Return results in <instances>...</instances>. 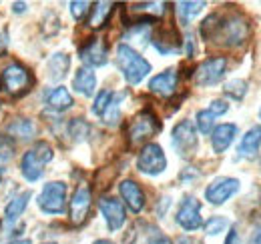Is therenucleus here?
<instances>
[{
  "label": "nucleus",
  "instance_id": "f257e3e1",
  "mask_svg": "<svg viewBox=\"0 0 261 244\" xmlns=\"http://www.w3.org/2000/svg\"><path fill=\"white\" fill-rule=\"evenodd\" d=\"M199 32H201L203 40H207V42H215L219 46L235 48V46H241L247 40L249 22L239 12L225 14V16L219 14V12H213L201 22Z\"/></svg>",
  "mask_w": 261,
  "mask_h": 244
},
{
  "label": "nucleus",
  "instance_id": "f03ea898",
  "mask_svg": "<svg viewBox=\"0 0 261 244\" xmlns=\"http://www.w3.org/2000/svg\"><path fill=\"white\" fill-rule=\"evenodd\" d=\"M117 66L123 72L125 80L133 86L143 82V78L151 72V62L143 58L130 44H119L117 46Z\"/></svg>",
  "mask_w": 261,
  "mask_h": 244
},
{
  "label": "nucleus",
  "instance_id": "7ed1b4c3",
  "mask_svg": "<svg viewBox=\"0 0 261 244\" xmlns=\"http://www.w3.org/2000/svg\"><path fill=\"white\" fill-rule=\"evenodd\" d=\"M33 72L27 66H22L20 62H12L0 72V90L10 98H18V96L27 94L33 88Z\"/></svg>",
  "mask_w": 261,
  "mask_h": 244
},
{
  "label": "nucleus",
  "instance_id": "20e7f679",
  "mask_svg": "<svg viewBox=\"0 0 261 244\" xmlns=\"http://www.w3.org/2000/svg\"><path fill=\"white\" fill-rule=\"evenodd\" d=\"M171 142L175 152L179 154L181 158H191L197 152V130L191 120H181L179 124H175L173 132H171Z\"/></svg>",
  "mask_w": 261,
  "mask_h": 244
},
{
  "label": "nucleus",
  "instance_id": "39448f33",
  "mask_svg": "<svg viewBox=\"0 0 261 244\" xmlns=\"http://www.w3.org/2000/svg\"><path fill=\"white\" fill-rule=\"evenodd\" d=\"M159 130H161L159 118H157L149 108H145V110H141V112L130 120L127 132H129L130 144H141V142L149 140L151 136H155Z\"/></svg>",
  "mask_w": 261,
  "mask_h": 244
},
{
  "label": "nucleus",
  "instance_id": "423d86ee",
  "mask_svg": "<svg viewBox=\"0 0 261 244\" xmlns=\"http://www.w3.org/2000/svg\"><path fill=\"white\" fill-rule=\"evenodd\" d=\"M36 204L44 214H63L66 210V184L61 180L44 184Z\"/></svg>",
  "mask_w": 261,
  "mask_h": 244
},
{
  "label": "nucleus",
  "instance_id": "0eeeda50",
  "mask_svg": "<svg viewBox=\"0 0 261 244\" xmlns=\"http://www.w3.org/2000/svg\"><path fill=\"white\" fill-rule=\"evenodd\" d=\"M137 168H139V172L149 174V176H159L161 172H165L167 156H165L163 148L155 142L143 146V150L139 152V158H137Z\"/></svg>",
  "mask_w": 261,
  "mask_h": 244
},
{
  "label": "nucleus",
  "instance_id": "6e6552de",
  "mask_svg": "<svg viewBox=\"0 0 261 244\" xmlns=\"http://www.w3.org/2000/svg\"><path fill=\"white\" fill-rule=\"evenodd\" d=\"M91 204H93V192L89 186H79L70 198V204H68V220L72 226H83L89 218L91 212Z\"/></svg>",
  "mask_w": 261,
  "mask_h": 244
},
{
  "label": "nucleus",
  "instance_id": "1a4fd4ad",
  "mask_svg": "<svg viewBox=\"0 0 261 244\" xmlns=\"http://www.w3.org/2000/svg\"><path fill=\"white\" fill-rule=\"evenodd\" d=\"M225 68H227V58L225 56L207 58L197 66L195 82L199 86H213V84L221 82V78L225 76Z\"/></svg>",
  "mask_w": 261,
  "mask_h": 244
},
{
  "label": "nucleus",
  "instance_id": "9d476101",
  "mask_svg": "<svg viewBox=\"0 0 261 244\" xmlns=\"http://www.w3.org/2000/svg\"><path fill=\"white\" fill-rule=\"evenodd\" d=\"M151 42L157 48V52L169 56V54H177L181 50V42L183 40H181V36H179V32H177L175 26L161 24L157 30L151 32Z\"/></svg>",
  "mask_w": 261,
  "mask_h": 244
},
{
  "label": "nucleus",
  "instance_id": "9b49d317",
  "mask_svg": "<svg viewBox=\"0 0 261 244\" xmlns=\"http://www.w3.org/2000/svg\"><path fill=\"white\" fill-rule=\"evenodd\" d=\"M177 224L187 230V232H193L197 228H201L203 224V218H201V202L193 198V196H185L179 204V210L175 216Z\"/></svg>",
  "mask_w": 261,
  "mask_h": 244
},
{
  "label": "nucleus",
  "instance_id": "f8f14e48",
  "mask_svg": "<svg viewBox=\"0 0 261 244\" xmlns=\"http://www.w3.org/2000/svg\"><path fill=\"white\" fill-rule=\"evenodd\" d=\"M237 192H239V180L229 178V176H221V178H215L205 188V198H207V202L219 206V204H225Z\"/></svg>",
  "mask_w": 261,
  "mask_h": 244
},
{
  "label": "nucleus",
  "instance_id": "ddd939ff",
  "mask_svg": "<svg viewBox=\"0 0 261 244\" xmlns=\"http://www.w3.org/2000/svg\"><path fill=\"white\" fill-rule=\"evenodd\" d=\"M98 208L107 220V226L111 232H117L123 228L125 220H127V212H125V204L113 196H102L98 200Z\"/></svg>",
  "mask_w": 261,
  "mask_h": 244
},
{
  "label": "nucleus",
  "instance_id": "4468645a",
  "mask_svg": "<svg viewBox=\"0 0 261 244\" xmlns=\"http://www.w3.org/2000/svg\"><path fill=\"white\" fill-rule=\"evenodd\" d=\"M79 56L85 64V68H98V66H105L109 60V48L100 38H91L79 50Z\"/></svg>",
  "mask_w": 261,
  "mask_h": 244
},
{
  "label": "nucleus",
  "instance_id": "2eb2a0df",
  "mask_svg": "<svg viewBox=\"0 0 261 244\" xmlns=\"http://www.w3.org/2000/svg\"><path fill=\"white\" fill-rule=\"evenodd\" d=\"M119 192H121V198L123 202L130 208V212L139 214L145 208V192L135 180H123L119 184Z\"/></svg>",
  "mask_w": 261,
  "mask_h": 244
},
{
  "label": "nucleus",
  "instance_id": "dca6fc26",
  "mask_svg": "<svg viewBox=\"0 0 261 244\" xmlns=\"http://www.w3.org/2000/svg\"><path fill=\"white\" fill-rule=\"evenodd\" d=\"M237 132H239V128L233 122H225V124L215 126L213 132H211V146H213V150L217 154L225 152L229 146H231V142L235 140Z\"/></svg>",
  "mask_w": 261,
  "mask_h": 244
},
{
  "label": "nucleus",
  "instance_id": "f3484780",
  "mask_svg": "<svg viewBox=\"0 0 261 244\" xmlns=\"http://www.w3.org/2000/svg\"><path fill=\"white\" fill-rule=\"evenodd\" d=\"M29 200H31V192L27 190V192L14 196V198L6 204V208H4V228H6V230H12V226L20 220V216L24 214L27 206H29Z\"/></svg>",
  "mask_w": 261,
  "mask_h": 244
},
{
  "label": "nucleus",
  "instance_id": "a211bd4d",
  "mask_svg": "<svg viewBox=\"0 0 261 244\" xmlns=\"http://www.w3.org/2000/svg\"><path fill=\"white\" fill-rule=\"evenodd\" d=\"M177 84H179V74L175 70H165L149 80V90L159 96H171L177 90Z\"/></svg>",
  "mask_w": 261,
  "mask_h": 244
},
{
  "label": "nucleus",
  "instance_id": "6ab92c4d",
  "mask_svg": "<svg viewBox=\"0 0 261 244\" xmlns=\"http://www.w3.org/2000/svg\"><path fill=\"white\" fill-rule=\"evenodd\" d=\"M4 132L8 134L6 138H14V140H33L36 136V126L29 118H14L4 126Z\"/></svg>",
  "mask_w": 261,
  "mask_h": 244
},
{
  "label": "nucleus",
  "instance_id": "aec40b11",
  "mask_svg": "<svg viewBox=\"0 0 261 244\" xmlns=\"http://www.w3.org/2000/svg\"><path fill=\"white\" fill-rule=\"evenodd\" d=\"M44 102H46V106H48L50 110H55V112H65V110H68V108L74 104L70 92H68V88H65V86H57V88L46 92Z\"/></svg>",
  "mask_w": 261,
  "mask_h": 244
},
{
  "label": "nucleus",
  "instance_id": "412c9836",
  "mask_svg": "<svg viewBox=\"0 0 261 244\" xmlns=\"http://www.w3.org/2000/svg\"><path fill=\"white\" fill-rule=\"evenodd\" d=\"M72 88L83 94V96H93L95 88H97V76L91 68H79L74 72V78H72Z\"/></svg>",
  "mask_w": 261,
  "mask_h": 244
},
{
  "label": "nucleus",
  "instance_id": "4be33fe9",
  "mask_svg": "<svg viewBox=\"0 0 261 244\" xmlns=\"http://www.w3.org/2000/svg\"><path fill=\"white\" fill-rule=\"evenodd\" d=\"M259 146H261V126H251L245 132V136L241 138V142L237 146V152H239V156H243V158H253L257 154V150H259Z\"/></svg>",
  "mask_w": 261,
  "mask_h": 244
},
{
  "label": "nucleus",
  "instance_id": "5701e85b",
  "mask_svg": "<svg viewBox=\"0 0 261 244\" xmlns=\"http://www.w3.org/2000/svg\"><path fill=\"white\" fill-rule=\"evenodd\" d=\"M113 10H115V4L113 2H95V4H91V10H89V26L91 28H102L105 24H107V20L111 18V14H113Z\"/></svg>",
  "mask_w": 261,
  "mask_h": 244
},
{
  "label": "nucleus",
  "instance_id": "b1692460",
  "mask_svg": "<svg viewBox=\"0 0 261 244\" xmlns=\"http://www.w3.org/2000/svg\"><path fill=\"white\" fill-rule=\"evenodd\" d=\"M42 162L34 156L33 150H29V152H24L22 156V160H20V172H22V176L29 180V182H36L40 176H42Z\"/></svg>",
  "mask_w": 261,
  "mask_h": 244
},
{
  "label": "nucleus",
  "instance_id": "393cba45",
  "mask_svg": "<svg viewBox=\"0 0 261 244\" xmlns=\"http://www.w3.org/2000/svg\"><path fill=\"white\" fill-rule=\"evenodd\" d=\"M46 68H48V78H50V80H55V82L63 80L66 76V72H68V68H70V58H68V54H65V52L53 54Z\"/></svg>",
  "mask_w": 261,
  "mask_h": 244
},
{
  "label": "nucleus",
  "instance_id": "a878e982",
  "mask_svg": "<svg viewBox=\"0 0 261 244\" xmlns=\"http://www.w3.org/2000/svg\"><path fill=\"white\" fill-rule=\"evenodd\" d=\"M123 98H125V92H115V94H113V100L109 102L105 114L100 116L105 124H109V126H117V124H119V120H121V104H123Z\"/></svg>",
  "mask_w": 261,
  "mask_h": 244
},
{
  "label": "nucleus",
  "instance_id": "bb28decb",
  "mask_svg": "<svg viewBox=\"0 0 261 244\" xmlns=\"http://www.w3.org/2000/svg\"><path fill=\"white\" fill-rule=\"evenodd\" d=\"M203 8H205V2H177V14L181 24L187 26Z\"/></svg>",
  "mask_w": 261,
  "mask_h": 244
},
{
  "label": "nucleus",
  "instance_id": "cd10ccee",
  "mask_svg": "<svg viewBox=\"0 0 261 244\" xmlns=\"http://www.w3.org/2000/svg\"><path fill=\"white\" fill-rule=\"evenodd\" d=\"M223 92L233 100H243L245 94H247V82L241 80V78H233V80L223 84Z\"/></svg>",
  "mask_w": 261,
  "mask_h": 244
},
{
  "label": "nucleus",
  "instance_id": "c85d7f7f",
  "mask_svg": "<svg viewBox=\"0 0 261 244\" xmlns=\"http://www.w3.org/2000/svg\"><path fill=\"white\" fill-rule=\"evenodd\" d=\"M89 132H91V126L83 120V118H72V120L68 122V136H70L74 142L85 140V138L89 136Z\"/></svg>",
  "mask_w": 261,
  "mask_h": 244
},
{
  "label": "nucleus",
  "instance_id": "c756f323",
  "mask_svg": "<svg viewBox=\"0 0 261 244\" xmlns=\"http://www.w3.org/2000/svg\"><path fill=\"white\" fill-rule=\"evenodd\" d=\"M197 128L201 134H211L215 128V116L209 110H199L197 112Z\"/></svg>",
  "mask_w": 261,
  "mask_h": 244
},
{
  "label": "nucleus",
  "instance_id": "7c9ffc66",
  "mask_svg": "<svg viewBox=\"0 0 261 244\" xmlns=\"http://www.w3.org/2000/svg\"><path fill=\"white\" fill-rule=\"evenodd\" d=\"M227 226H229V220L225 216H211V218L205 222V232H207L209 236H215V234H221Z\"/></svg>",
  "mask_w": 261,
  "mask_h": 244
},
{
  "label": "nucleus",
  "instance_id": "2f4dec72",
  "mask_svg": "<svg viewBox=\"0 0 261 244\" xmlns=\"http://www.w3.org/2000/svg\"><path fill=\"white\" fill-rule=\"evenodd\" d=\"M113 90H100L97 94V98H95V102H93V114H97V116H102L105 114V110H107V106H109V102L113 100Z\"/></svg>",
  "mask_w": 261,
  "mask_h": 244
},
{
  "label": "nucleus",
  "instance_id": "473e14b6",
  "mask_svg": "<svg viewBox=\"0 0 261 244\" xmlns=\"http://www.w3.org/2000/svg\"><path fill=\"white\" fill-rule=\"evenodd\" d=\"M33 152H34V156L42 162V164L50 162V160H53V156H55L53 148H50V144H46V142H38V144L33 148Z\"/></svg>",
  "mask_w": 261,
  "mask_h": 244
},
{
  "label": "nucleus",
  "instance_id": "72a5a7b5",
  "mask_svg": "<svg viewBox=\"0 0 261 244\" xmlns=\"http://www.w3.org/2000/svg\"><path fill=\"white\" fill-rule=\"evenodd\" d=\"M91 10L89 2H70V14L74 20H83V16Z\"/></svg>",
  "mask_w": 261,
  "mask_h": 244
},
{
  "label": "nucleus",
  "instance_id": "f704fd0d",
  "mask_svg": "<svg viewBox=\"0 0 261 244\" xmlns=\"http://www.w3.org/2000/svg\"><path fill=\"white\" fill-rule=\"evenodd\" d=\"M12 154H14V146H12V142H8V138H6V136H4V138H0V162L10 160V158H12Z\"/></svg>",
  "mask_w": 261,
  "mask_h": 244
},
{
  "label": "nucleus",
  "instance_id": "c9c22d12",
  "mask_svg": "<svg viewBox=\"0 0 261 244\" xmlns=\"http://www.w3.org/2000/svg\"><path fill=\"white\" fill-rule=\"evenodd\" d=\"M227 110H229V104L225 100H213V102L209 104V112H211L213 116H223Z\"/></svg>",
  "mask_w": 261,
  "mask_h": 244
},
{
  "label": "nucleus",
  "instance_id": "e433bc0d",
  "mask_svg": "<svg viewBox=\"0 0 261 244\" xmlns=\"http://www.w3.org/2000/svg\"><path fill=\"white\" fill-rule=\"evenodd\" d=\"M145 244H173V240H171L167 234H163L161 230H153V232L149 234V238H147Z\"/></svg>",
  "mask_w": 261,
  "mask_h": 244
},
{
  "label": "nucleus",
  "instance_id": "4c0bfd02",
  "mask_svg": "<svg viewBox=\"0 0 261 244\" xmlns=\"http://www.w3.org/2000/svg\"><path fill=\"white\" fill-rule=\"evenodd\" d=\"M185 44H187V56L193 58V54H195V38H193V34L185 36Z\"/></svg>",
  "mask_w": 261,
  "mask_h": 244
},
{
  "label": "nucleus",
  "instance_id": "58836bf2",
  "mask_svg": "<svg viewBox=\"0 0 261 244\" xmlns=\"http://www.w3.org/2000/svg\"><path fill=\"white\" fill-rule=\"evenodd\" d=\"M8 42H10V36H8V32L2 30V32H0V54H4V52H6V48H8Z\"/></svg>",
  "mask_w": 261,
  "mask_h": 244
},
{
  "label": "nucleus",
  "instance_id": "ea45409f",
  "mask_svg": "<svg viewBox=\"0 0 261 244\" xmlns=\"http://www.w3.org/2000/svg\"><path fill=\"white\" fill-rule=\"evenodd\" d=\"M239 242H241V238H239L237 228H231L227 234V238H225V244H239Z\"/></svg>",
  "mask_w": 261,
  "mask_h": 244
},
{
  "label": "nucleus",
  "instance_id": "a19ab883",
  "mask_svg": "<svg viewBox=\"0 0 261 244\" xmlns=\"http://www.w3.org/2000/svg\"><path fill=\"white\" fill-rule=\"evenodd\" d=\"M247 244H261V226H255V230L251 232Z\"/></svg>",
  "mask_w": 261,
  "mask_h": 244
},
{
  "label": "nucleus",
  "instance_id": "79ce46f5",
  "mask_svg": "<svg viewBox=\"0 0 261 244\" xmlns=\"http://www.w3.org/2000/svg\"><path fill=\"white\" fill-rule=\"evenodd\" d=\"M12 6H14V8H12V10H14V12H16V14H20V12H24V10H27V8H29V6H27V2H14V4H12Z\"/></svg>",
  "mask_w": 261,
  "mask_h": 244
},
{
  "label": "nucleus",
  "instance_id": "37998d69",
  "mask_svg": "<svg viewBox=\"0 0 261 244\" xmlns=\"http://www.w3.org/2000/svg\"><path fill=\"white\" fill-rule=\"evenodd\" d=\"M177 244H201V242L195 240V238H189V236H181V238L177 240Z\"/></svg>",
  "mask_w": 261,
  "mask_h": 244
},
{
  "label": "nucleus",
  "instance_id": "c03bdc74",
  "mask_svg": "<svg viewBox=\"0 0 261 244\" xmlns=\"http://www.w3.org/2000/svg\"><path fill=\"white\" fill-rule=\"evenodd\" d=\"M93 244H115V242H111V240H107V238H100V240H95Z\"/></svg>",
  "mask_w": 261,
  "mask_h": 244
},
{
  "label": "nucleus",
  "instance_id": "a18cd8bd",
  "mask_svg": "<svg viewBox=\"0 0 261 244\" xmlns=\"http://www.w3.org/2000/svg\"><path fill=\"white\" fill-rule=\"evenodd\" d=\"M8 244H31V240H24V238H22V240H12V242H8Z\"/></svg>",
  "mask_w": 261,
  "mask_h": 244
},
{
  "label": "nucleus",
  "instance_id": "49530a36",
  "mask_svg": "<svg viewBox=\"0 0 261 244\" xmlns=\"http://www.w3.org/2000/svg\"><path fill=\"white\" fill-rule=\"evenodd\" d=\"M2 176H4V168L0 166V182H2Z\"/></svg>",
  "mask_w": 261,
  "mask_h": 244
},
{
  "label": "nucleus",
  "instance_id": "de8ad7c7",
  "mask_svg": "<svg viewBox=\"0 0 261 244\" xmlns=\"http://www.w3.org/2000/svg\"><path fill=\"white\" fill-rule=\"evenodd\" d=\"M44 244H53V242H44Z\"/></svg>",
  "mask_w": 261,
  "mask_h": 244
},
{
  "label": "nucleus",
  "instance_id": "09e8293b",
  "mask_svg": "<svg viewBox=\"0 0 261 244\" xmlns=\"http://www.w3.org/2000/svg\"><path fill=\"white\" fill-rule=\"evenodd\" d=\"M259 116H261V110H259Z\"/></svg>",
  "mask_w": 261,
  "mask_h": 244
}]
</instances>
